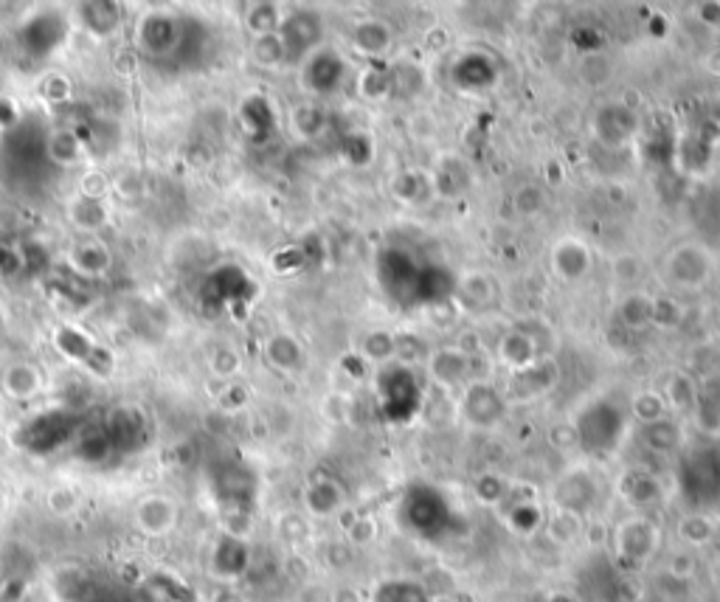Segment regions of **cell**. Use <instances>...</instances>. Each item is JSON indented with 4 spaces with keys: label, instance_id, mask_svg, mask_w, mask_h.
<instances>
[{
    "label": "cell",
    "instance_id": "cell-1",
    "mask_svg": "<svg viewBox=\"0 0 720 602\" xmlns=\"http://www.w3.org/2000/svg\"><path fill=\"white\" fill-rule=\"evenodd\" d=\"M577 428H580V442H583L585 451L608 453L614 451L616 442L622 437L625 417H622V411L614 403L600 400V403H591L580 414Z\"/></svg>",
    "mask_w": 720,
    "mask_h": 602
},
{
    "label": "cell",
    "instance_id": "cell-2",
    "mask_svg": "<svg viewBox=\"0 0 720 602\" xmlns=\"http://www.w3.org/2000/svg\"><path fill=\"white\" fill-rule=\"evenodd\" d=\"M681 487L692 501H715L720 496V453L701 448L684 456L681 462Z\"/></svg>",
    "mask_w": 720,
    "mask_h": 602
},
{
    "label": "cell",
    "instance_id": "cell-3",
    "mask_svg": "<svg viewBox=\"0 0 720 602\" xmlns=\"http://www.w3.org/2000/svg\"><path fill=\"white\" fill-rule=\"evenodd\" d=\"M178 521V507L166 496H147L135 507V524L147 535H166Z\"/></svg>",
    "mask_w": 720,
    "mask_h": 602
},
{
    "label": "cell",
    "instance_id": "cell-4",
    "mask_svg": "<svg viewBox=\"0 0 720 602\" xmlns=\"http://www.w3.org/2000/svg\"><path fill=\"white\" fill-rule=\"evenodd\" d=\"M501 408H504V403L493 389L476 386L467 394V414L473 422H495L501 417Z\"/></svg>",
    "mask_w": 720,
    "mask_h": 602
},
{
    "label": "cell",
    "instance_id": "cell-5",
    "mask_svg": "<svg viewBox=\"0 0 720 602\" xmlns=\"http://www.w3.org/2000/svg\"><path fill=\"white\" fill-rule=\"evenodd\" d=\"M315 68H318V74H310V79H313V88H318V91H332L335 82H338V76L344 71L335 54H321V57H315L313 71Z\"/></svg>",
    "mask_w": 720,
    "mask_h": 602
}]
</instances>
